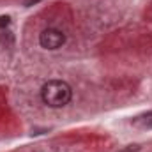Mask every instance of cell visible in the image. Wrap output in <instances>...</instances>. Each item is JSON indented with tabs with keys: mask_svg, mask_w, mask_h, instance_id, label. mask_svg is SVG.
<instances>
[{
	"mask_svg": "<svg viewBox=\"0 0 152 152\" xmlns=\"http://www.w3.org/2000/svg\"><path fill=\"white\" fill-rule=\"evenodd\" d=\"M71 96H73L71 87L62 80H50L41 88V97H42L44 104H48L51 108L66 106L71 101Z\"/></svg>",
	"mask_w": 152,
	"mask_h": 152,
	"instance_id": "cell-1",
	"label": "cell"
},
{
	"mask_svg": "<svg viewBox=\"0 0 152 152\" xmlns=\"http://www.w3.org/2000/svg\"><path fill=\"white\" fill-rule=\"evenodd\" d=\"M64 42H66L64 32H60V30H57V28H46V30H42L41 36H39V44H41L44 50H57V48H60Z\"/></svg>",
	"mask_w": 152,
	"mask_h": 152,
	"instance_id": "cell-2",
	"label": "cell"
},
{
	"mask_svg": "<svg viewBox=\"0 0 152 152\" xmlns=\"http://www.w3.org/2000/svg\"><path fill=\"white\" fill-rule=\"evenodd\" d=\"M134 126H140V127H152V112L147 115H142L134 120Z\"/></svg>",
	"mask_w": 152,
	"mask_h": 152,
	"instance_id": "cell-3",
	"label": "cell"
},
{
	"mask_svg": "<svg viewBox=\"0 0 152 152\" xmlns=\"http://www.w3.org/2000/svg\"><path fill=\"white\" fill-rule=\"evenodd\" d=\"M136 151H138V147H136V145H129V147H126L122 152H136Z\"/></svg>",
	"mask_w": 152,
	"mask_h": 152,
	"instance_id": "cell-4",
	"label": "cell"
}]
</instances>
